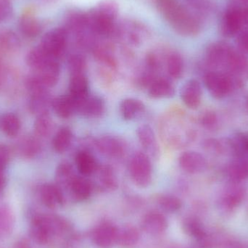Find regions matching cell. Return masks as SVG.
I'll list each match as a JSON object with an SVG mask.
<instances>
[{
	"label": "cell",
	"instance_id": "1",
	"mask_svg": "<svg viewBox=\"0 0 248 248\" xmlns=\"http://www.w3.org/2000/svg\"><path fill=\"white\" fill-rule=\"evenodd\" d=\"M157 10L179 34L194 36L199 32L198 21L177 0H155Z\"/></svg>",
	"mask_w": 248,
	"mask_h": 248
},
{
	"label": "cell",
	"instance_id": "2",
	"mask_svg": "<svg viewBox=\"0 0 248 248\" xmlns=\"http://www.w3.org/2000/svg\"><path fill=\"white\" fill-rule=\"evenodd\" d=\"M65 228V223L58 217L36 216L32 220L31 232L35 241L46 244L54 235L61 234Z\"/></svg>",
	"mask_w": 248,
	"mask_h": 248
},
{
	"label": "cell",
	"instance_id": "3",
	"mask_svg": "<svg viewBox=\"0 0 248 248\" xmlns=\"http://www.w3.org/2000/svg\"><path fill=\"white\" fill-rule=\"evenodd\" d=\"M130 177L139 187L146 188L153 181V165L151 159L143 152L134 153L128 164Z\"/></svg>",
	"mask_w": 248,
	"mask_h": 248
},
{
	"label": "cell",
	"instance_id": "4",
	"mask_svg": "<svg viewBox=\"0 0 248 248\" xmlns=\"http://www.w3.org/2000/svg\"><path fill=\"white\" fill-rule=\"evenodd\" d=\"M119 14V6L112 0L100 2L88 17L93 26L100 30L107 31L114 27L115 20Z\"/></svg>",
	"mask_w": 248,
	"mask_h": 248
},
{
	"label": "cell",
	"instance_id": "5",
	"mask_svg": "<svg viewBox=\"0 0 248 248\" xmlns=\"http://www.w3.org/2000/svg\"><path fill=\"white\" fill-rule=\"evenodd\" d=\"M68 39L65 29H55L44 36L39 47L46 56L58 60L65 52Z\"/></svg>",
	"mask_w": 248,
	"mask_h": 248
},
{
	"label": "cell",
	"instance_id": "6",
	"mask_svg": "<svg viewBox=\"0 0 248 248\" xmlns=\"http://www.w3.org/2000/svg\"><path fill=\"white\" fill-rule=\"evenodd\" d=\"M204 82L210 94L217 99H221L230 94L232 81L230 76L218 71H210L205 74Z\"/></svg>",
	"mask_w": 248,
	"mask_h": 248
},
{
	"label": "cell",
	"instance_id": "7",
	"mask_svg": "<svg viewBox=\"0 0 248 248\" xmlns=\"http://www.w3.org/2000/svg\"><path fill=\"white\" fill-rule=\"evenodd\" d=\"M77 113L87 119H99L106 113V102L103 97L88 94L77 104Z\"/></svg>",
	"mask_w": 248,
	"mask_h": 248
},
{
	"label": "cell",
	"instance_id": "8",
	"mask_svg": "<svg viewBox=\"0 0 248 248\" xmlns=\"http://www.w3.org/2000/svg\"><path fill=\"white\" fill-rule=\"evenodd\" d=\"M95 145L100 153L111 159H120L125 153L123 140L115 136L106 135L97 139Z\"/></svg>",
	"mask_w": 248,
	"mask_h": 248
},
{
	"label": "cell",
	"instance_id": "9",
	"mask_svg": "<svg viewBox=\"0 0 248 248\" xmlns=\"http://www.w3.org/2000/svg\"><path fill=\"white\" fill-rule=\"evenodd\" d=\"M137 135L146 154L150 158L158 159L160 153V146L152 127L147 124L140 125L137 129Z\"/></svg>",
	"mask_w": 248,
	"mask_h": 248
},
{
	"label": "cell",
	"instance_id": "10",
	"mask_svg": "<svg viewBox=\"0 0 248 248\" xmlns=\"http://www.w3.org/2000/svg\"><path fill=\"white\" fill-rule=\"evenodd\" d=\"M36 77L46 87L50 88L56 85L61 75V66L58 60L49 58L36 68Z\"/></svg>",
	"mask_w": 248,
	"mask_h": 248
},
{
	"label": "cell",
	"instance_id": "11",
	"mask_svg": "<svg viewBox=\"0 0 248 248\" xmlns=\"http://www.w3.org/2000/svg\"><path fill=\"white\" fill-rule=\"evenodd\" d=\"M181 99L188 108L195 110L199 107L202 100V88L199 81L188 80L181 89Z\"/></svg>",
	"mask_w": 248,
	"mask_h": 248
},
{
	"label": "cell",
	"instance_id": "12",
	"mask_svg": "<svg viewBox=\"0 0 248 248\" xmlns=\"http://www.w3.org/2000/svg\"><path fill=\"white\" fill-rule=\"evenodd\" d=\"M118 235L119 232L114 226L105 223L93 231V240L97 247L110 248L117 243Z\"/></svg>",
	"mask_w": 248,
	"mask_h": 248
},
{
	"label": "cell",
	"instance_id": "13",
	"mask_svg": "<svg viewBox=\"0 0 248 248\" xmlns=\"http://www.w3.org/2000/svg\"><path fill=\"white\" fill-rule=\"evenodd\" d=\"M179 165L184 171L191 174L202 172L206 166L205 157L195 151H186L180 155Z\"/></svg>",
	"mask_w": 248,
	"mask_h": 248
},
{
	"label": "cell",
	"instance_id": "14",
	"mask_svg": "<svg viewBox=\"0 0 248 248\" xmlns=\"http://www.w3.org/2000/svg\"><path fill=\"white\" fill-rule=\"evenodd\" d=\"M68 190L71 197L77 201H83L91 196L93 191V184L86 176H77L71 181Z\"/></svg>",
	"mask_w": 248,
	"mask_h": 248
},
{
	"label": "cell",
	"instance_id": "15",
	"mask_svg": "<svg viewBox=\"0 0 248 248\" xmlns=\"http://www.w3.org/2000/svg\"><path fill=\"white\" fill-rule=\"evenodd\" d=\"M75 164L81 176H87L94 174L99 165L96 157L88 150H80L76 154Z\"/></svg>",
	"mask_w": 248,
	"mask_h": 248
},
{
	"label": "cell",
	"instance_id": "16",
	"mask_svg": "<svg viewBox=\"0 0 248 248\" xmlns=\"http://www.w3.org/2000/svg\"><path fill=\"white\" fill-rule=\"evenodd\" d=\"M143 230L153 235H159L163 234L168 227L167 221L164 216L158 211H150L146 214L143 218Z\"/></svg>",
	"mask_w": 248,
	"mask_h": 248
},
{
	"label": "cell",
	"instance_id": "17",
	"mask_svg": "<svg viewBox=\"0 0 248 248\" xmlns=\"http://www.w3.org/2000/svg\"><path fill=\"white\" fill-rule=\"evenodd\" d=\"M40 198L45 206L56 208L64 202V195L61 188L57 185L45 184L41 186Z\"/></svg>",
	"mask_w": 248,
	"mask_h": 248
},
{
	"label": "cell",
	"instance_id": "18",
	"mask_svg": "<svg viewBox=\"0 0 248 248\" xmlns=\"http://www.w3.org/2000/svg\"><path fill=\"white\" fill-rule=\"evenodd\" d=\"M68 94L78 103L90 93V82L86 74H73L70 77Z\"/></svg>",
	"mask_w": 248,
	"mask_h": 248
},
{
	"label": "cell",
	"instance_id": "19",
	"mask_svg": "<svg viewBox=\"0 0 248 248\" xmlns=\"http://www.w3.org/2000/svg\"><path fill=\"white\" fill-rule=\"evenodd\" d=\"M77 102L70 95L60 96L52 100V108L61 119H67L77 113Z\"/></svg>",
	"mask_w": 248,
	"mask_h": 248
},
{
	"label": "cell",
	"instance_id": "20",
	"mask_svg": "<svg viewBox=\"0 0 248 248\" xmlns=\"http://www.w3.org/2000/svg\"><path fill=\"white\" fill-rule=\"evenodd\" d=\"M97 185L99 188L103 191H113L117 189V176L114 169L110 165H103L99 166L97 171Z\"/></svg>",
	"mask_w": 248,
	"mask_h": 248
},
{
	"label": "cell",
	"instance_id": "21",
	"mask_svg": "<svg viewBox=\"0 0 248 248\" xmlns=\"http://www.w3.org/2000/svg\"><path fill=\"white\" fill-rule=\"evenodd\" d=\"M147 90L149 97L156 100L172 98L176 93L173 84L169 80L163 78L155 80Z\"/></svg>",
	"mask_w": 248,
	"mask_h": 248
},
{
	"label": "cell",
	"instance_id": "22",
	"mask_svg": "<svg viewBox=\"0 0 248 248\" xmlns=\"http://www.w3.org/2000/svg\"><path fill=\"white\" fill-rule=\"evenodd\" d=\"M145 105L138 99L126 98L122 100L119 106L121 116L124 121H132L145 112Z\"/></svg>",
	"mask_w": 248,
	"mask_h": 248
},
{
	"label": "cell",
	"instance_id": "23",
	"mask_svg": "<svg viewBox=\"0 0 248 248\" xmlns=\"http://www.w3.org/2000/svg\"><path fill=\"white\" fill-rule=\"evenodd\" d=\"M244 24L243 13L238 10L227 12L222 22L223 33L226 36H231L237 33Z\"/></svg>",
	"mask_w": 248,
	"mask_h": 248
},
{
	"label": "cell",
	"instance_id": "24",
	"mask_svg": "<svg viewBox=\"0 0 248 248\" xmlns=\"http://www.w3.org/2000/svg\"><path fill=\"white\" fill-rule=\"evenodd\" d=\"M73 133L71 128L68 126L62 127L52 140V147L57 153H65L71 147Z\"/></svg>",
	"mask_w": 248,
	"mask_h": 248
},
{
	"label": "cell",
	"instance_id": "25",
	"mask_svg": "<svg viewBox=\"0 0 248 248\" xmlns=\"http://www.w3.org/2000/svg\"><path fill=\"white\" fill-rule=\"evenodd\" d=\"M74 167L69 162L64 161L60 163L55 171V180L56 185L61 188H66L68 189L71 181L75 177Z\"/></svg>",
	"mask_w": 248,
	"mask_h": 248
},
{
	"label": "cell",
	"instance_id": "26",
	"mask_svg": "<svg viewBox=\"0 0 248 248\" xmlns=\"http://www.w3.org/2000/svg\"><path fill=\"white\" fill-rule=\"evenodd\" d=\"M30 102V109L32 113L38 116L49 113V106H52V100L49 97L48 91L37 94H31Z\"/></svg>",
	"mask_w": 248,
	"mask_h": 248
},
{
	"label": "cell",
	"instance_id": "27",
	"mask_svg": "<svg viewBox=\"0 0 248 248\" xmlns=\"http://www.w3.org/2000/svg\"><path fill=\"white\" fill-rule=\"evenodd\" d=\"M20 28L22 33L28 37H35L41 31L40 24L30 12H27L22 16Z\"/></svg>",
	"mask_w": 248,
	"mask_h": 248
},
{
	"label": "cell",
	"instance_id": "28",
	"mask_svg": "<svg viewBox=\"0 0 248 248\" xmlns=\"http://www.w3.org/2000/svg\"><path fill=\"white\" fill-rule=\"evenodd\" d=\"M14 223L15 217L11 209L6 205L0 206V240L11 234Z\"/></svg>",
	"mask_w": 248,
	"mask_h": 248
},
{
	"label": "cell",
	"instance_id": "29",
	"mask_svg": "<svg viewBox=\"0 0 248 248\" xmlns=\"http://www.w3.org/2000/svg\"><path fill=\"white\" fill-rule=\"evenodd\" d=\"M167 71L169 77L173 79H179L183 75L184 61L180 54L170 52L166 61Z\"/></svg>",
	"mask_w": 248,
	"mask_h": 248
},
{
	"label": "cell",
	"instance_id": "30",
	"mask_svg": "<svg viewBox=\"0 0 248 248\" xmlns=\"http://www.w3.org/2000/svg\"><path fill=\"white\" fill-rule=\"evenodd\" d=\"M228 174L234 181H242L248 178V160L239 157L232 162L228 168Z\"/></svg>",
	"mask_w": 248,
	"mask_h": 248
},
{
	"label": "cell",
	"instance_id": "31",
	"mask_svg": "<svg viewBox=\"0 0 248 248\" xmlns=\"http://www.w3.org/2000/svg\"><path fill=\"white\" fill-rule=\"evenodd\" d=\"M0 129L9 137H15L20 129L18 117L13 113L4 114L0 119Z\"/></svg>",
	"mask_w": 248,
	"mask_h": 248
},
{
	"label": "cell",
	"instance_id": "32",
	"mask_svg": "<svg viewBox=\"0 0 248 248\" xmlns=\"http://www.w3.org/2000/svg\"><path fill=\"white\" fill-rule=\"evenodd\" d=\"M140 234L133 227H126L119 232L117 243L124 248H132L138 243Z\"/></svg>",
	"mask_w": 248,
	"mask_h": 248
},
{
	"label": "cell",
	"instance_id": "33",
	"mask_svg": "<svg viewBox=\"0 0 248 248\" xmlns=\"http://www.w3.org/2000/svg\"><path fill=\"white\" fill-rule=\"evenodd\" d=\"M66 26L70 30L80 33L88 28L87 14L81 13H72L67 18Z\"/></svg>",
	"mask_w": 248,
	"mask_h": 248
},
{
	"label": "cell",
	"instance_id": "34",
	"mask_svg": "<svg viewBox=\"0 0 248 248\" xmlns=\"http://www.w3.org/2000/svg\"><path fill=\"white\" fill-rule=\"evenodd\" d=\"M68 70L70 74H86L87 62L85 57L81 54H74L68 58Z\"/></svg>",
	"mask_w": 248,
	"mask_h": 248
},
{
	"label": "cell",
	"instance_id": "35",
	"mask_svg": "<svg viewBox=\"0 0 248 248\" xmlns=\"http://www.w3.org/2000/svg\"><path fill=\"white\" fill-rule=\"evenodd\" d=\"M52 120L49 117V113L38 116L34 124L35 133L41 137H46L52 128Z\"/></svg>",
	"mask_w": 248,
	"mask_h": 248
},
{
	"label": "cell",
	"instance_id": "36",
	"mask_svg": "<svg viewBox=\"0 0 248 248\" xmlns=\"http://www.w3.org/2000/svg\"><path fill=\"white\" fill-rule=\"evenodd\" d=\"M157 202L160 208L167 212H175L182 206L180 200L173 195H160L157 199Z\"/></svg>",
	"mask_w": 248,
	"mask_h": 248
},
{
	"label": "cell",
	"instance_id": "37",
	"mask_svg": "<svg viewBox=\"0 0 248 248\" xmlns=\"http://www.w3.org/2000/svg\"><path fill=\"white\" fill-rule=\"evenodd\" d=\"M247 65V60L242 54L232 49L227 61V67L233 72L243 71Z\"/></svg>",
	"mask_w": 248,
	"mask_h": 248
},
{
	"label": "cell",
	"instance_id": "38",
	"mask_svg": "<svg viewBox=\"0 0 248 248\" xmlns=\"http://www.w3.org/2000/svg\"><path fill=\"white\" fill-rule=\"evenodd\" d=\"M18 45V39L12 32H6L0 36V51L10 52L16 49Z\"/></svg>",
	"mask_w": 248,
	"mask_h": 248
},
{
	"label": "cell",
	"instance_id": "39",
	"mask_svg": "<svg viewBox=\"0 0 248 248\" xmlns=\"http://www.w3.org/2000/svg\"><path fill=\"white\" fill-rule=\"evenodd\" d=\"M126 36L129 42L134 45H140L144 29L140 25L131 23L127 26Z\"/></svg>",
	"mask_w": 248,
	"mask_h": 248
},
{
	"label": "cell",
	"instance_id": "40",
	"mask_svg": "<svg viewBox=\"0 0 248 248\" xmlns=\"http://www.w3.org/2000/svg\"><path fill=\"white\" fill-rule=\"evenodd\" d=\"M21 150L25 155L33 157L39 153L40 144L36 139L29 138L22 144Z\"/></svg>",
	"mask_w": 248,
	"mask_h": 248
},
{
	"label": "cell",
	"instance_id": "41",
	"mask_svg": "<svg viewBox=\"0 0 248 248\" xmlns=\"http://www.w3.org/2000/svg\"><path fill=\"white\" fill-rule=\"evenodd\" d=\"M200 121L205 128H212L217 125V117L214 112L207 111L202 114Z\"/></svg>",
	"mask_w": 248,
	"mask_h": 248
},
{
	"label": "cell",
	"instance_id": "42",
	"mask_svg": "<svg viewBox=\"0 0 248 248\" xmlns=\"http://www.w3.org/2000/svg\"><path fill=\"white\" fill-rule=\"evenodd\" d=\"M185 230L190 235L195 237H202L203 232L198 222L195 221H188L185 224Z\"/></svg>",
	"mask_w": 248,
	"mask_h": 248
},
{
	"label": "cell",
	"instance_id": "43",
	"mask_svg": "<svg viewBox=\"0 0 248 248\" xmlns=\"http://www.w3.org/2000/svg\"><path fill=\"white\" fill-rule=\"evenodd\" d=\"M11 10V0H0V21L8 17Z\"/></svg>",
	"mask_w": 248,
	"mask_h": 248
},
{
	"label": "cell",
	"instance_id": "44",
	"mask_svg": "<svg viewBox=\"0 0 248 248\" xmlns=\"http://www.w3.org/2000/svg\"><path fill=\"white\" fill-rule=\"evenodd\" d=\"M10 152L8 147L4 144H0V170H4L10 160Z\"/></svg>",
	"mask_w": 248,
	"mask_h": 248
},
{
	"label": "cell",
	"instance_id": "45",
	"mask_svg": "<svg viewBox=\"0 0 248 248\" xmlns=\"http://www.w3.org/2000/svg\"><path fill=\"white\" fill-rule=\"evenodd\" d=\"M237 45L242 52L248 53V31L244 32L239 36Z\"/></svg>",
	"mask_w": 248,
	"mask_h": 248
},
{
	"label": "cell",
	"instance_id": "46",
	"mask_svg": "<svg viewBox=\"0 0 248 248\" xmlns=\"http://www.w3.org/2000/svg\"><path fill=\"white\" fill-rule=\"evenodd\" d=\"M14 248H32L31 245L26 240H21L16 243Z\"/></svg>",
	"mask_w": 248,
	"mask_h": 248
},
{
	"label": "cell",
	"instance_id": "47",
	"mask_svg": "<svg viewBox=\"0 0 248 248\" xmlns=\"http://www.w3.org/2000/svg\"><path fill=\"white\" fill-rule=\"evenodd\" d=\"M5 184V177H4V170H0V191L4 187Z\"/></svg>",
	"mask_w": 248,
	"mask_h": 248
},
{
	"label": "cell",
	"instance_id": "48",
	"mask_svg": "<svg viewBox=\"0 0 248 248\" xmlns=\"http://www.w3.org/2000/svg\"><path fill=\"white\" fill-rule=\"evenodd\" d=\"M243 13V22L248 25V8L242 11Z\"/></svg>",
	"mask_w": 248,
	"mask_h": 248
},
{
	"label": "cell",
	"instance_id": "49",
	"mask_svg": "<svg viewBox=\"0 0 248 248\" xmlns=\"http://www.w3.org/2000/svg\"><path fill=\"white\" fill-rule=\"evenodd\" d=\"M1 77H2V65H1V61H0V83H1Z\"/></svg>",
	"mask_w": 248,
	"mask_h": 248
},
{
	"label": "cell",
	"instance_id": "50",
	"mask_svg": "<svg viewBox=\"0 0 248 248\" xmlns=\"http://www.w3.org/2000/svg\"><path fill=\"white\" fill-rule=\"evenodd\" d=\"M45 1H47V2H49V3H53V2H55V1H57V0H45Z\"/></svg>",
	"mask_w": 248,
	"mask_h": 248
},
{
	"label": "cell",
	"instance_id": "51",
	"mask_svg": "<svg viewBox=\"0 0 248 248\" xmlns=\"http://www.w3.org/2000/svg\"><path fill=\"white\" fill-rule=\"evenodd\" d=\"M246 108H247V110H248V100H247V103H246Z\"/></svg>",
	"mask_w": 248,
	"mask_h": 248
},
{
	"label": "cell",
	"instance_id": "52",
	"mask_svg": "<svg viewBox=\"0 0 248 248\" xmlns=\"http://www.w3.org/2000/svg\"><path fill=\"white\" fill-rule=\"evenodd\" d=\"M243 1H245V2H248V0H243Z\"/></svg>",
	"mask_w": 248,
	"mask_h": 248
}]
</instances>
